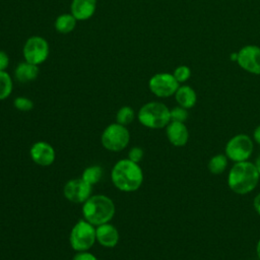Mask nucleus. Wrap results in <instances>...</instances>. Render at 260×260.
<instances>
[{"label":"nucleus","instance_id":"obj_2","mask_svg":"<svg viewBox=\"0 0 260 260\" xmlns=\"http://www.w3.org/2000/svg\"><path fill=\"white\" fill-rule=\"evenodd\" d=\"M113 185L122 192L137 191L143 183V172L139 164L128 158L118 160L111 172Z\"/></svg>","mask_w":260,"mask_h":260},{"label":"nucleus","instance_id":"obj_4","mask_svg":"<svg viewBox=\"0 0 260 260\" xmlns=\"http://www.w3.org/2000/svg\"><path fill=\"white\" fill-rule=\"evenodd\" d=\"M139 123L149 129H162L171 122L170 109L160 102H148L137 113Z\"/></svg>","mask_w":260,"mask_h":260},{"label":"nucleus","instance_id":"obj_7","mask_svg":"<svg viewBox=\"0 0 260 260\" xmlns=\"http://www.w3.org/2000/svg\"><path fill=\"white\" fill-rule=\"evenodd\" d=\"M102 145L109 151L119 152L124 150L130 141V133L126 126L119 123L108 125L101 136Z\"/></svg>","mask_w":260,"mask_h":260},{"label":"nucleus","instance_id":"obj_1","mask_svg":"<svg viewBox=\"0 0 260 260\" xmlns=\"http://www.w3.org/2000/svg\"><path fill=\"white\" fill-rule=\"evenodd\" d=\"M260 181L254 162L250 160L234 162L228 174L226 183L231 191L238 195H247L255 190Z\"/></svg>","mask_w":260,"mask_h":260},{"label":"nucleus","instance_id":"obj_8","mask_svg":"<svg viewBox=\"0 0 260 260\" xmlns=\"http://www.w3.org/2000/svg\"><path fill=\"white\" fill-rule=\"evenodd\" d=\"M49 53L50 48L47 40L40 36L29 37L22 49L24 61L38 66L48 59Z\"/></svg>","mask_w":260,"mask_h":260},{"label":"nucleus","instance_id":"obj_23","mask_svg":"<svg viewBox=\"0 0 260 260\" xmlns=\"http://www.w3.org/2000/svg\"><path fill=\"white\" fill-rule=\"evenodd\" d=\"M170 115H171V121L182 122V123H185L189 117L188 110L181 106H177V107H174L173 109H171Z\"/></svg>","mask_w":260,"mask_h":260},{"label":"nucleus","instance_id":"obj_30","mask_svg":"<svg viewBox=\"0 0 260 260\" xmlns=\"http://www.w3.org/2000/svg\"><path fill=\"white\" fill-rule=\"evenodd\" d=\"M252 138H253V141L255 143H257L258 145H260V125H258L254 131H253V134H252Z\"/></svg>","mask_w":260,"mask_h":260},{"label":"nucleus","instance_id":"obj_21","mask_svg":"<svg viewBox=\"0 0 260 260\" xmlns=\"http://www.w3.org/2000/svg\"><path fill=\"white\" fill-rule=\"evenodd\" d=\"M13 83L11 76L6 71H0V101L6 100L12 92Z\"/></svg>","mask_w":260,"mask_h":260},{"label":"nucleus","instance_id":"obj_31","mask_svg":"<svg viewBox=\"0 0 260 260\" xmlns=\"http://www.w3.org/2000/svg\"><path fill=\"white\" fill-rule=\"evenodd\" d=\"M254 164H255L256 169H257V171H258V173H259V176H260V153L257 155V157H256Z\"/></svg>","mask_w":260,"mask_h":260},{"label":"nucleus","instance_id":"obj_29","mask_svg":"<svg viewBox=\"0 0 260 260\" xmlns=\"http://www.w3.org/2000/svg\"><path fill=\"white\" fill-rule=\"evenodd\" d=\"M253 207L258 215H260V192L256 194V196L253 199Z\"/></svg>","mask_w":260,"mask_h":260},{"label":"nucleus","instance_id":"obj_10","mask_svg":"<svg viewBox=\"0 0 260 260\" xmlns=\"http://www.w3.org/2000/svg\"><path fill=\"white\" fill-rule=\"evenodd\" d=\"M91 185L81 178H76L66 182L63 188V194L68 201L82 204L91 196Z\"/></svg>","mask_w":260,"mask_h":260},{"label":"nucleus","instance_id":"obj_26","mask_svg":"<svg viewBox=\"0 0 260 260\" xmlns=\"http://www.w3.org/2000/svg\"><path fill=\"white\" fill-rule=\"evenodd\" d=\"M143 155H144V152H143V149L141 147L133 146L128 151V157L127 158L136 162V164H139L142 160Z\"/></svg>","mask_w":260,"mask_h":260},{"label":"nucleus","instance_id":"obj_24","mask_svg":"<svg viewBox=\"0 0 260 260\" xmlns=\"http://www.w3.org/2000/svg\"><path fill=\"white\" fill-rule=\"evenodd\" d=\"M13 106L18 111L28 112L32 110L34 102L26 96H17L13 101Z\"/></svg>","mask_w":260,"mask_h":260},{"label":"nucleus","instance_id":"obj_32","mask_svg":"<svg viewBox=\"0 0 260 260\" xmlns=\"http://www.w3.org/2000/svg\"><path fill=\"white\" fill-rule=\"evenodd\" d=\"M256 255H257V258L260 260V239L256 244Z\"/></svg>","mask_w":260,"mask_h":260},{"label":"nucleus","instance_id":"obj_11","mask_svg":"<svg viewBox=\"0 0 260 260\" xmlns=\"http://www.w3.org/2000/svg\"><path fill=\"white\" fill-rule=\"evenodd\" d=\"M238 64L245 71L260 75V47L255 45H247L238 52Z\"/></svg>","mask_w":260,"mask_h":260},{"label":"nucleus","instance_id":"obj_3","mask_svg":"<svg viewBox=\"0 0 260 260\" xmlns=\"http://www.w3.org/2000/svg\"><path fill=\"white\" fill-rule=\"evenodd\" d=\"M83 218L94 226L110 222L116 212L114 201L103 194L91 195L82 203Z\"/></svg>","mask_w":260,"mask_h":260},{"label":"nucleus","instance_id":"obj_12","mask_svg":"<svg viewBox=\"0 0 260 260\" xmlns=\"http://www.w3.org/2000/svg\"><path fill=\"white\" fill-rule=\"evenodd\" d=\"M29 155L31 160L41 167L51 166L56 158V152L54 147L46 141L35 142L30 146Z\"/></svg>","mask_w":260,"mask_h":260},{"label":"nucleus","instance_id":"obj_25","mask_svg":"<svg viewBox=\"0 0 260 260\" xmlns=\"http://www.w3.org/2000/svg\"><path fill=\"white\" fill-rule=\"evenodd\" d=\"M173 75L179 83H184L190 78L191 70L186 65H180L177 68H175V70L173 72Z\"/></svg>","mask_w":260,"mask_h":260},{"label":"nucleus","instance_id":"obj_13","mask_svg":"<svg viewBox=\"0 0 260 260\" xmlns=\"http://www.w3.org/2000/svg\"><path fill=\"white\" fill-rule=\"evenodd\" d=\"M166 135L169 142L176 147L185 146L189 140V130L182 122L171 121L166 127Z\"/></svg>","mask_w":260,"mask_h":260},{"label":"nucleus","instance_id":"obj_18","mask_svg":"<svg viewBox=\"0 0 260 260\" xmlns=\"http://www.w3.org/2000/svg\"><path fill=\"white\" fill-rule=\"evenodd\" d=\"M77 19L71 13L60 14L55 20V29L62 35L71 32L76 26Z\"/></svg>","mask_w":260,"mask_h":260},{"label":"nucleus","instance_id":"obj_16","mask_svg":"<svg viewBox=\"0 0 260 260\" xmlns=\"http://www.w3.org/2000/svg\"><path fill=\"white\" fill-rule=\"evenodd\" d=\"M39 66L28 63L26 61L17 64L14 70V77L21 83H26L35 80L39 75Z\"/></svg>","mask_w":260,"mask_h":260},{"label":"nucleus","instance_id":"obj_19","mask_svg":"<svg viewBox=\"0 0 260 260\" xmlns=\"http://www.w3.org/2000/svg\"><path fill=\"white\" fill-rule=\"evenodd\" d=\"M229 165V158L224 153H217L211 156L207 162V169L212 175L222 174Z\"/></svg>","mask_w":260,"mask_h":260},{"label":"nucleus","instance_id":"obj_22","mask_svg":"<svg viewBox=\"0 0 260 260\" xmlns=\"http://www.w3.org/2000/svg\"><path fill=\"white\" fill-rule=\"evenodd\" d=\"M134 118H135V112L129 106L121 107L116 114V122L124 126H127L130 123H132Z\"/></svg>","mask_w":260,"mask_h":260},{"label":"nucleus","instance_id":"obj_28","mask_svg":"<svg viewBox=\"0 0 260 260\" xmlns=\"http://www.w3.org/2000/svg\"><path fill=\"white\" fill-rule=\"evenodd\" d=\"M9 65V56L6 52L0 50V71H6Z\"/></svg>","mask_w":260,"mask_h":260},{"label":"nucleus","instance_id":"obj_27","mask_svg":"<svg viewBox=\"0 0 260 260\" xmlns=\"http://www.w3.org/2000/svg\"><path fill=\"white\" fill-rule=\"evenodd\" d=\"M72 260H99V259L88 251H81V252H76Z\"/></svg>","mask_w":260,"mask_h":260},{"label":"nucleus","instance_id":"obj_9","mask_svg":"<svg viewBox=\"0 0 260 260\" xmlns=\"http://www.w3.org/2000/svg\"><path fill=\"white\" fill-rule=\"evenodd\" d=\"M180 83L173 74L159 72L152 75L148 81L149 90L157 98H170L175 94Z\"/></svg>","mask_w":260,"mask_h":260},{"label":"nucleus","instance_id":"obj_6","mask_svg":"<svg viewBox=\"0 0 260 260\" xmlns=\"http://www.w3.org/2000/svg\"><path fill=\"white\" fill-rule=\"evenodd\" d=\"M254 150V141L251 136L239 133L231 137L224 146V154L234 162L249 160Z\"/></svg>","mask_w":260,"mask_h":260},{"label":"nucleus","instance_id":"obj_15","mask_svg":"<svg viewBox=\"0 0 260 260\" xmlns=\"http://www.w3.org/2000/svg\"><path fill=\"white\" fill-rule=\"evenodd\" d=\"M70 8V13L77 20H87L95 12L96 0H72Z\"/></svg>","mask_w":260,"mask_h":260},{"label":"nucleus","instance_id":"obj_14","mask_svg":"<svg viewBox=\"0 0 260 260\" xmlns=\"http://www.w3.org/2000/svg\"><path fill=\"white\" fill-rule=\"evenodd\" d=\"M119 232L110 222L95 226L96 242L105 248H114L119 242Z\"/></svg>","mask_w":260,"mask_h":260},{"label":"nucleus","instance_id":"obj_5","mask_svg":"<svg viewBox=\"0 0 260 260\" xmlns=\"http://www.w3.org/2000/svg\"><path fill=\"white\" fill-rule=\"evenodd\" d=\"M95 242V226L84 218L78 220L71 229L69 243L75 252L88 251Z\"/></svg>","mask_w":260,"mask_h":260},{"label":"nucleus","instance_id":"obj_17","mask_svg":"<svg viewBox=\"0 0 260 260\" xmlns=\"http://www.w3.org/2000/svg\"><path fill=\"white\" fill-rule=\"evenodd\" d=\"M174 95L178 106H181L187 110L193 108L197 102V94L189 85H180Z\"/></svg>","mask_w":260,"mask_h":260},{"label":"nucleus","instance_id":"obj_20","mask_svg":"<svg viewBox=\"0 0 260 260\" xmlns=\"http://www.w3.org/2000/svg\"><path fill=\"white\" fill-rule=\"evenodd\" d=\"M103 175H104L103 168L99 165H92L83 170L80 178L86 183H88L89 185L93 186L101 181V179L103 178Z\"/></svg>","mask_w":260,"mask_h":260},{"label":"nucleus","instance_id":"obj_33","mask_svg":"<svg viewBox=\"0 0 260 260\" xmlns=\"http://www.w3.org/2000/svg\"><path fill=\"white\" fill-rule=\"evenodd\" d=\"M237 59H238V53H233L231 55V60L232 61H237Z\"/></svg>","mask_w":260,"mask_h":260}]
</instances>
